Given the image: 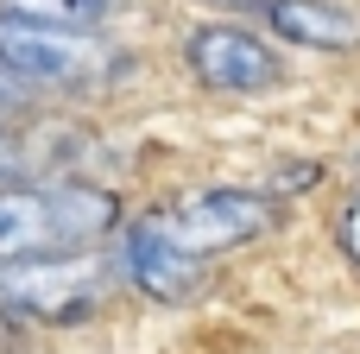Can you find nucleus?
Here are the masks:
<instances>
[{
  "instance_id": "nucleus-9",
  "label": "nucleus",
  "mask_w": 360,
  "mask_h": 354,
  "mask_svg": "<svg viewBox=\"0 0 360 354\" xmlns=\"http://www.w3.org/2000/svg\"><path fill=\"white\" fill-rule=\"evenodd\" d=\"M342 247H348V260L360 266V196H348V209H342Z\"/></svg>"
},
{
  "instance_id": "nucleus-6",
  "label": "nucleus",
  "mask_w": 360,
  "mask_h": 354,
  "mask_svg": "<svg viewBox=\"0 0 360 354\" xmlns=\"http://www.w3.org/2000/svg\"><path fill=\"white\" fill-rule=\"evenodd\" d=\"M108 266H114V279H127L133 291H146V298H158V304H184V298H196L202 279H209V266H196V260H184L177 247H165L146 222H127V228H120Z\"/></svg>"
},
{
  "instance_id": "nucleus-7",
  "label": "nucleus",
  "mask_w": 360,
  "mask_h": 354,
  "mask_svg": "<svg viewBox=\"0 0 360 354\" xmlns=\"http://www.w3.org/2000/svg\"><path fill=\"white\" fill-rule=\"evenodd\" d=\"M266 25L304 51H354L360 44V13L342 0H266Z\"/></svg>"
},
{
  "instance_id": "nucleus-1",
  "label": "nucleus",
  "mask_w": 360,
  "mask_h": 354,
  "mask_svg": "<svg viewBox=\"0 0 360 354\" xmlns=\"http://www.w3.org/2000/svg\"><path fill=\"white\" fill-rule=\"evenodd\" d=\"M120 228V203L101 184H0V266L89 253V241Z\"/></svg>"
},
{
  "instance_id": "nucleus-10",
  "label": "nucleus",
  "mask_w": 360,
  "mask_h": 354,
  "mask_svg": "<svg viewBox=\"0 0 360 354\" xmlns=\"http://www.w3.org/2000/svg\"><path fill=\"white\" fill-rule=\"evenodd\" d=\"M6 323H13V317H6V310H0V336H6Z\"/></svg>"
},
{
  "instance_id": "nucleus-8",
  "label": "nucleus",
  "mask_w": 360,
  "mask_h": 354,
  "mask_svg": "<svg viewBox=\"0 0 360 354\" xmlns=\"http://www.w3.org/2000/svg\"><path fill=\"white\" fill-rule=\"evenodd\" d=\"M0 13H19V19H38V25H63V32H101L120 0H0Z\"/></svg>"
},
{
  "instance_id": "nucleus-2",
  "label": "nucleus",
  "mask_w": 360,
  "mask_h": 354,
  "mask_svg": "<svg viewBox=\"0 0 360 354\" xmlns=\"http://www.w3.org/2000/svg\"><path fill=\"white\" fill-rule=\"evenodd\" d=\"M165 247H177L184 260L209 266L215 253H234L247 241H259L272 222H278V203L266 190H240V184H215V190H196V196H177L152 215H139Z\"/></svg>"
},
{
  "instance_id": "nucleus-4",
  "label": "nucleus",
  "mask_w": 360,
  "mask_h": 354,
  "mask_svg": "<svg viewBox=\"0 0 360 354\" xmlns=\"http://www.w3.org/2000/svg\"><path fill=\"white\" fill-rule=\"evenodd\" d=\"M114 285V266L101 253H51L25 266H0V310L32 323H76L89 317Z\"/></svg>"
},
{
  "instance_id": "nucleus-11",
  "label": "nucleus",
  "mask_w": 360,
  "mask_h": 354,
  "mask_svg": "<svg viewBox=\"0 0 360 354\" xmlns=\"http://www.w3.org/2000/svg\"><path fill=\"white\" fill-rule=\"evenodd\" d=\"M228 6H253V0H228Z\"/></svg>"
},
{
  "instance_id": "nucleus-3",
  "label": "nucleus",
  "mask_w": 360,
  "mask_h": 354,
  "mask_svg": "<svg viewBox=\"0 0 360 354\" xmlns=\"http://www.w3.org/2000/svg\"><path fill=\"white\" fill-rule=\"evenodd\" d=\"M114 70V51L101 32H63L19 13H0V76L19 89H95Z\"/></svg>"
},
{
  "instance_id": "nucleus-5",
  "label": "nucleus",
  "mask_w": 360,
  "mask_h": 354,
  "mask_svg": "<svg viewBox=\"0 0 360 354\" xmlns=\"http://www.w3.org/2000/svg\"><path fill=\"white\" fill-rule=\"evenodd\" d=\"M184 57H190V76H196L202 89H215V95H266V89H278V76H285L278 51H272L259 32L228 25V19L196 25V32L184 38Z\"/></svg>"
}]
</instances>
